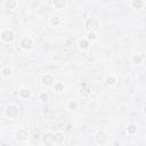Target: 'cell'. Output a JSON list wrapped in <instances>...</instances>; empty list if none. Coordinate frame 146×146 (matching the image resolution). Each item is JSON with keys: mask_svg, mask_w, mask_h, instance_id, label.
<instances>
[{"mask_svg": "<svg viewBox=\"0 0 146 146\" xmlns=\"http://www.w3.org/2000/svg\"><path fill=\"white\" fill-rule=\"evenodd\" d=\"M138 131V125L136 123H129L127 125V133L130 136H135Z\"/></svg>", "mask_w": 146, "mask_h": 146, "instance_id": "cell-15", "label": "cell"}, {"mask_svg": "<svg viewBox=\"0 0 146 146\" xmlns=\"http://www.w3.org/2000/svg\"><path fill=\"white\" fill-rule=\"evenodd\" d=\"M105 83H106V86H110V87L111 86H114L116 83V76L113 75V74L107 75L106 79H105Z\"/></svg>", "mask_w": 146, "mask_h": 146, "instance_id": "cell-21", "label": "cell"}, {"mask_svg": "<svg viewBox=\"0 0 146 146\" xmlns=\"http://www.w3.org/2000/svg\"><path fill=\"white\" fill-rule=\"evenodd\" d=\"M80 107H82L83 110H88V111H95V110H97L98 104L96 100L89 99V97H88V98H84V100H82L80 103Z\"/></svg>", "mask_w": 146, "mask_h": 146, "instance_id": "cell-6", "label": "cell"}, {"mask_svg": "<svg viewBox=\"0 0 146 146\" xmlns=\"http://www.w3.org/2000/svg\"><path fill=\"white\" fill-rule=\"evenodd\" d=\"M48 23H49L50 26L57 27V26H59L62 24V17L59 15H51L50 18H49V21H48Z\"/></svg>", "mask_w": 146, "mask_h": 146, "instance_id": "cell-11", "label": "cell"}, {"mask_svg": "<svg viewBox=\"0 0 146 146\" xmlns=\"http://www.w3.org/2000/svg\"><path fill=\"white\" fill-rule=\"evenodd\" d=\"M0 133H1V128H0Z\"/></svg>", "mask_w": 146, "mask_h": 146, "instance_id": "cell-26", "label": "cell"}, {"mask_svg": "<svg viewBox=\"0 0 146 146\" xmlns=\"http://www.w3.org/2000/svg\"><path fill=\"white\" fill-rule=\"evenodd\" d=\"M3 7L8 10H14L18 7V1L17 0H5Z\"/></svg>", "mask_w": 146, "mask_h": 146, "instance_id": "cell-13", "label": "cell"}, {"mask_svg": "<svg viewBox=\"0 0 146 146\" xmlns=\"http://www.w3.org/2000/svg\"><path fill=\"white\" fill-rule=\"evenodd\" d=\"M95 143L97 145H106L107 141H108V136L104 132V131H98L94 138Z\"/></svg>", "mask_w": 146, "mask_h": 146, "instance_id": "cell-8", "label": "cell"}, {"mask_svg": "<svg viewBox=\"0 0 146 146\" xmlns=\"http://www.w3.org/2000/svg\"><path fill=\"white\" fill-rule=\"evenodd\" d=\"M51 5L56 9H62L66 6V0H51Z\"/></svg>", "mask_w": 146, "mask_h": 146, "instance_id": "cell-16", "label": "cell"}, {"mask_svg": "<svg viewBox=\"0 0 146 146\" xmlns=\"http://www.w3.org/2000/svg\"><path fill=\"white\" fill-rule=\"evenodd\" d=\"M88 41H90V42H94V41H96L97 39H98V32H94V31H91V32H87V38H86Z\"/></svg>", "mask_w": 146, "mask_h": 146, "instance_id": "cell-22", "label": "cell"}, {"mask_svg": "<svg viewBox=\"0 0 146 146\" xmlns=\"http://www.w3.org/2000/svg\"><path fill=\"white\" fill-rule=\"evenodd\" d=\"M66 139V135L63 131H55L52 132V144L55 145H59L63 144Z\"/></svg>", "mask_w": 146, "mask_h": 146, "instance_id": "cell-9", "label": "cell"}, {"mask_svg": "<svg viewBox=\"0 0 146 146\" xmlns=\"http://www.w3.org/2000/svg\"><path fill=\"white\" fill-rule=\"evenodd\" d=\"M78 46H79V49H80L81 51H87V50H89V48H90V41H88L86 38L80 39L79 42H78Z\"/></svg>", "mask_w": 146, "mask_h": 146, "instance_id": "cell-12", "label": "cell"}, {"mask_svg": "<svg viewBox=\"0 0 146 146\" xmlns=\"http://www.w3.org/2000/svg\"><path fill=\"white\" fill-rule=\"evenodd\" d=\"M143 59H144V55H135V56L132 57V62H133V64H136V65L141 64V63H143Z\"/></svg>", "mask_w": 146, "mask_h": 146, "instance_id": "cell-23", "label": "cell"}, {"mask_svg": "<svg viewBox=\"0 0 146 146\" xmlns=\"http://www.w3.org/2000/svg\"><path fill=\"white\" fill-rule=\"evenodd\" d=\"M39 98H40L41 102L47 103V102L49 100V94H48L47 91H41V92L39 94Z\"/></svg>", "mask_w": 146, "mask_h": 146, "instance_id": "cell-24", "label": "cell"}, {"mask_svg": "<svg viewBox=\"0 0 146 146\" xmlns=\"http://www.w3.org/2000/svg\"><path fill=\"white\" fill-rule=\"evenodd\" d=\"M90 88L88 87V86H83L82 88H80V90H79V94H80V96H82V98H88L89 96H90Z\"/></svg>", "mask_w": 146, "mask_h": 146, "instance_id": "cell-17", "label": "cell"}, {"mask_svg": "<svg viewBox=\"0 0 146 146\" xmlns=\"http://www.w3.org/2000/svg\"><path fill=\"white\" fill-rule=\"evenodd\" d=\"M79 107H80V103L78 100H75V99H70L66 103V108L68 111H76Z\"/></svg>", "mask_w": 146, "mask_h": 146, "instance_id": "cell-14", "label": "cell"}, {"mask_svg": "<svg viewBox=\"0 0 146 146\" xmlns=\"http://www.w3.org/2000/svg\"><path fill=\"white\" fill-rule=\"evenodd\" d=\"M51 87L56 92H63L64 91V83L60 81H55V83Z\"/></svg>", "mask_w": 146, "mask_h": 146, "instance_id": "cell-18", "label": "cell"}, {"mask_svg": "<svg viewBox=\"0 0 146 146\" xmlns=\"http://www.w3.org/2000/svg\"><path fill=\"white\" fill-rule=\"evenodd\" d=\"M130 6L133 9H141L144 7V0H131Z\"/></svg>", "mask_w": 146, "mask_h": 146, "instance_id": "cell-19", "label": "cell"}, {"mask_svg": "<svg viewBox=\"0 0 146 146\" xmlns=\"http://www.w3.org/2000/svg\"><path fill=\"white\" fill-rule=\"evenodd\" d=\"M0 39H1V41L5 42V43H13L14 40H15V33H14L13 30H10V29H5V30L1 31Z\"/></svg>", "mask_w": 146, "mask_h": 146, "instance_id": "cell-2", "label": "cell"}, {"mask_svg": "<svg viewBox=\"0 0 146 146\" xmlns=\"http://www.w3.org/2000/svg\"><path fill=\"white\" fill-rule=\"evenodd\" d=\"M33 44H34V42H33V40H32L30 36H23V38L21 39V41H19L21 48H22L23 50H25V51L31 50L32 47H33Z\"/></svg>", "mask_w": 146, "mask_h": 146, "instance_id": "cell-7", "label": "cell"}, {"mask_svg": "<svg viewBox=\"0 0 146 146\" xmlns=\"http://www.w3.org/2000/svg\"><path fill=\"white\" fill-rule=\"evenodd\" d=\"M11 73H13V67L9 66V65H6V66H3V67L1 68V74H2V76H5V78H8Z\"/></svg>", "mask_w": 146, "mask_h": 146, "instance_id": "cell-20", "label": "cell"}, {"mask_svg": "<svg viewBox=\"0 0 146 146\" xmlns=\"http://www.w3.org/2000/svg\"><path fill=\"white\" fill-rule=\"evenodd\" d=\"M55 81H56V79H55L54 74H51V73H44L40 78V82L43 87H51L55 83Z\"/></svg>", "mask_w": 146, "mask_h": 146, "instance_id": "cell-5", "label": "cell"}, {"mask_svg": "<svg viewBox=\"0 0 146 146\" xmlns=\"http://www.w3.org/2000/svg\"><path fill=\"white\" fill-rule=\"evenodd\" d=\"M5 114L7 117L9 119H15L17 117V115L19 114V108L17 105L15 104H9L6 106V110H5Z\"/></svg>", "mask_w": 146, "mask_h": 146, "instance_id": "cell-4", "label": "cell"}, {"mask_svg": "<svg viewBox=\"0 0 146 146\" xmlns=\"http://www.w3.org/2000/svg\"><path fill=\"white\" fill-rule=\"evenodd\" d=\"M84 29H86L87 32H91V31L98 32V30H99V22H98V19L95 18V17L88 18L84 22Z\"/></svg>", "mask_w": 146, "mask_h": 146, "instance_id": "cell-1", "label": "cell"}, {"mask_svg": "<svg viewBox=\"0 0 146 146\" xmlns=\"http://www.w3.org/2000/svg\"><path fill=\"white\" fill-rule=\"evenodd\" d=\"M29 138H30V132L26 129L19 128V129L16 130V132H15V139H16L17 143H25V141L29 140Z\"/></svg>", "mask_w": 146, "mask_h": 146, "instance_id": "cell-3", "label": "cell"}, {"mask_svg": "<svg viewBox=\"0 0 146 146\" xmlns=\"http://www.w3.org/2000/svg\"><path fill=\"white\" fill-rule=\"evenodd\" d=\"M18 97L21 99H30L32 97V91L27 87H21L18 90Z\"/></svg>", "mask_w": 146, "mask_h": 146, "instance_id": "cell-10", "label": "cell"}, {"mask_svg": "<svg viewBox=\"0 0 146 146\" xmlns=\"http://www.w3.org/2000/svg\"><path fill=\"white\" fill-rule=\"evenodd\" d=\"M141 112H143V115L145 116V105H144V106L141 107Z\"/></svg>", "mask_w": 146, "mask_h": 146, "instance_id": "cell-25", "label": "cell"}]
</instances>
